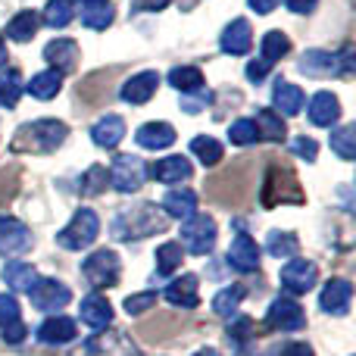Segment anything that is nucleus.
Returning <instances> with one entry per match:
<instances>
[{
  "label": "nucleus",
  "instance_id": "1",
  "mask_svg": "<svg viewBox=\"0 0 356 356\" xmlns=\"http://www.w3.org/2000/svg\"><path fill=\"white\" fill-rule=\"evenodd\" d=\"M69 129L56 119H38V122H29L13 135V150L19 154H50L56 150L63 141H66Z\"/></svg>",
  "mask_w": 356,
  "mask_h": 356
},
{
  "label": "nucleus",
  "instance_id": "2",
  "mask_svg": "<svg viewBox=\"0 0 356 356\" xmlns=\"http://www.w3.org/2000/svg\"><path fill=\"white\" fill-rule=\"evenodd\" d=\"M163 228H166V219H163V213L154 203H138L131 209H122L116 216V222H113V234L119 241H141L163 232Z\"/></svg>",
  "mask_w": 356,
  "mask_h": 356
},
{
  "label": "nucleus",
  "instance_id": "3",
  "mask_svg": "<svg viewBox=\"0 0 356 356\" xmlns=\"http://www.w3.org/2000/svg\"><path fill=\"white\" fill-rule=\"evenodd\" d=\"M97 234H100L97 213L85 207L72 216V222H69L60 234H56V244H60L63 250H85V247H91L94 241H97Z\"/></svg>",
  "mask_w": 356,
  "mask_h": 356
},
{
  "label": "nucleus",
  "instance_id": "4",
  "mask_svg": "<svg viewBox=\"0 0 356 356\" xmlns=\"http://www.w3.org/2000/svg\"><path fill=\"white\" fill-rule=\"evenodd\" d=\"M181 247L194 257H207L216 247V222L213 216H200L194 213L191 219L181 222Z\"/></svg>",
  "mask_w": 356,
  "mask_h": 356
},
{
  "label": "nucleus",
  "instance_id": "5",
  "mask_svg": "<svg viewBox=\"0 0 356 356\" xmlns=\"http://www.w3.org/2000/svg\"><path fill=\"white\" fill-rule=\"evenodd\" d=\"M106 175H110V184L119 194H135V191H141L144 178H147V166L131 154H119Z\"/></svg>",
  "mask_w": 356,
  "mask_h": 356
},
{
  "label": "nucleus",
  "instance_id": "6",
  "mask_svg": "<svg viewBox=\"0 0 356 356\" xmlns=\"http://www.w3.org/2000/svg\"><path fill=\"white\" fill-rule=\"evenodd\" d=\"M81 272L85 278L94 284V288H113L119 282V257L113 250H94L91 257L81 263Z\"/></svg>",
  "mask_w": 356,
  "mask_h": 356
},
{
  "label": "nucleus",
  "instance_id": "7",
  "mask_svg": "<svg viewBox=\"0 0 356 356\" xmlns=\"http://www.w3.org/2000/svg\"><path fill=\"white\" fill-rule=\"evenodd\" d=\"M278 282H282V288L288 294H307L319 282V269L309 259H288L282 266V272H278Z\"/></svg>",
  "mask_w": 356,
  "mask_h": 356
},
{
  "label": "nucleus",
  "instance_id": "8",
  "mask_svg": "<svg viewBox=\"0 0 356 356\" xmlns=\"http://www.w3.org/2000/svg\"><path fill=\"white\" fill-rule=\"evenodd\" d=\"M31 228L13 216H0V257H22L31 250Z\"/></svg>",
  "mask_w": 356,
  "mask_h": 356
},
{
  "label": "nucleus",
  "instance_id": "9",
  "mask_svg": "<svg viewBox=\"0 0 356 356\" xmlns=\"http://www.w3.org/2000/svg\"><path fill=\"white\" fill-rule=\"evenodd\" d=\"M29 297H31V307H38L41 313H56V309H63L72 300V291L63 282H56V278H38L35 288L29 291Z\"/></svg>",
  "mask_w": 356,
  "mask_h": 356
},
{
  "label": "nucleus",
  "instance_id": "10",
  "mask_svg": "<svg viewBox=\"0 0 356 356\" xmlns=\"http://www.w3.org/2000/svg\"><path fill=\"white\" fill-rule=\"evenodd\" d=\"M266 322L272 328H278V332H300L307 325V313H303V307L294 297H278V300H272Z\"/></svg>",
  "mask_w": 356,
  "mask_h": 356
},
{
  "label": "nucleus",
  "instance_id": "11",
  "mask_svg": "<svg viewBox=\"0 0 356 356\" xmlns=\"http://www.w3.org/2000/svg\"><path fill=\"white\" fill-rule=\"evenodd\" d=\"M350 300H353V284L347 278H332L319 294V307L328 316H347L350 313Z\"/></svg>",
  "mask_w": 356,
  "mask_h": 356
},
{
  "label": "nucleus",
  "instance_id": "12",
  "mask_svg": "<svg viewBox=\"0 0 356 356\" xmlns=\"http://www.w3.org/2000/svg\"><path fill=\"white\" fill-rule=\"evenodd\" d=\"M44 60L60 75L72 72V69L79 66V44H75L72 38H56V41H50L47 47H44Z\"/></svg>",
  "mask_w": 356,
  "mask_h": 356
},
{
  "label": "nucleus",
  "instance_id": "13",
  "mask_svg": "<svg viewBox=\"0 0 356 356\" xmlns=\"http://www.w3.org/2000/svg\"><path fill=\"white\" fill-rule=\"evenodd\" d=\"M219 44H222V50H225L228 56H244L247 50H250V44H253L250 22H247V19H232V22L225 25V31H222Z\"/></svg>",
  "mask_w": 356,
  "mask_h": 356
},
{
  "label": "nucleus",
  "instance_id": "14",
  "mask_svg": "<svg viewBox=\"0 0 356 356\" xmlns=\"http://www.w3.org/2000/svg\"><path fill=\"white\" fill-rule=\"evenodd\" d=\"M228 263H232L238 272H257L259 269V247H257V241H253L250 234L241 232L238 238L232 241V247H228Z\"/></svg>",
  "mask_w": 356,
  "mask_h": 356
},
{
  "label": "nucleus",
  "instance_id": "15",
  "mask_svg": "<svg viewBox=\"0 0 356 356\" xmlns=\"http://www.w3.org/2000/svg\"><path fill=\"white\" fill-rule=\"evenodd\" d=\"M79 316H81V322H85L88 328L104 332V328H110V322H113V307H110V300H106L104 294H88L85 300H81Z\"/></svg>",
  "mask_w": 356,
  "mask_h": 356
},
{
  "label": "nucleus",
  "instance_id": "16",
  "mask_svg": "<svg viewBox=\"0 0 356 356\" xmlns=\"http://www.w3.org/2000/svg\"><path fill=\"white\" fill-rule=\"evenodd\" d=\"M156 88H160V75L156 72H138L122 85V100L131 104V106H141L154 97Z\"/></svg>",
  "mask_w": 356,
  "mask_h": 356
},
{
  "label": "nucleus",
  "instance_id": "17",
  "mask_svg": "<svg viewBox=\"0 0 356 356\" xmlns=\"http://www.w3.org/2000/svg\"><path fill=\"white\" fill-rule=\"evenodd\" d=\"M197 288H200V282H197V275H191V272H184L181 278H172V282L166 284V300L172 303V307L194 309L197 303H200V294H197Z\"/></svg>",
  "mask_w": 356,
  "mask_h": 356
},
{
  "label": "nucleus",
  "instance_id": "18",
  "mask_svg": "<svg viewBox=\"0 0 356 356\" xmlns=\"http://www.w3.org/2000/svg\"><path fill=\"white\" fill-rule=\"evenodd\" d=\"M75 322L69 319V316H50L47 322H44L41 328H38V341L47 347H63L69 344V341H75Z\"/></svg>",
  "mask_w": 356,
  "mask_h": 356
},
{
  "label": "nucleus",
  "instance_id": "19",
  "mask_svg": "<svg viewBox=\"0 0 356 356\" xmlns=\"http://www.w3.org/2000/svg\"><path fill=\"white\" fill-rule=\"evenodd\" d=\"M309 119H313V125H319V129H332V125L341 119L338 97H334L332 91H319L313 100H309Z\"/></svg>",
  "mask_w": 356,
  "mask_h": 356
},
{
  "label": "nucleus",
  "instance_id": "20",
  "mask_svg": "<svg viewBox=\"0 0 356 356\" xmlns=\"http://www.w3.org/2000/svg\"><path fill=\"white\" fill-rule=\"evenodd\" d=\"M91 138H94V144H97V147H104V150L119 147V141L125 138V122H122V116H116V113H106L100 122H94Z\"/></svg>",
  "mask_w": 356,
  "mask_h": 356
},
{
  "label": "nucleus",
  "instance_id": "21",
  "mask_svg": "<svg viewBox=\"0 0 356 356\" xmlns=\"http://www.w3.org/2000/svg\"><path fill=\"white\" fill-rule=\"evenodd\" d=\"M135 141L141 144L144 150H166L175 144V129L169 122H147L138 129Z\"/></svg>",
  "mask_w": 356,
  "mask_h": 356
},
{
  "label": "nucleus",
  "instance_id": "22",
  "mask_svg": "<svg viewBox=\"0 0 356 356\" xmlns=\"http://www.w3.org/2000/svg\"><path fill=\"white\" fill-rule=\"evenodd\" d=\"M147 175L154 181H163V184H178V181H188L191 178V163L184 156H166V160L154 163L147 169Z\"/></svg>",
  "mask_w": 356,
  "mask_h": 356
},
{
  "label": "nucleus",
  "instance_id": "23",
  "mask_svg": "<svg viewBox=\"0 0 356 356\" xmlns=\"http://www.w3.org/2000/svg\"><path fill=\"white\" fill-rule=\"evenodd\" d=\"M300 72L313 75V79H328V75H341L338 56L325 54V50H307L300 60Z\"/></svg>",
  "mask_w": 356,
  "mask_h": 356
},
{
  "label": "nucleus",
  "instance_id": "24",
  "mask_svg": "<svg viewBox=\"0 0 356 356\" xmlns=\"http://www.w3.org/2000/svg\"><path fill=\"white\" fill-rule=\"evenodd\" d=\"M272 104L282 116H297L303 110V91L291 81H275V91H272Z\"/></svg>",
  "mask_w": 356,
  "mask_h": 356
},
{
  "label": "nucleus",
  "instance_id": "25",
  "mask_svg": "<svg viewBox=\"0 0 356 356\" xmlns=\"http://www.w3.org/2000/svg\"><path fill=\"white\" fill-rule=\"evenodd\" d=\"M257 138L259 141H272V144H282L288 129H284V119L278 116L275 110H257Z\"/></svg>",
  "mask_w": 356,
  "mask_h": 356
},
{
  "label": "nucleus",
  "instance_id": "26",
  "mask_svg": "<svg viewBox=\"0 0 356 356\" xmlns=\"http://www.w3.org/2000/svg\"><path fill=\"white\" fill-rule=\"evenodd\" d=\"M113 3L110 0H81V22L94 31H104L113 22Z\"/></svg>",
  "mask_w": 356,
  "mask_h": 356
},
{
  "label": "nucleus",
  "instance_id": "27",
  "mask_svg": "<svg viewBox=\"0 0 356 356\" xmlns=\"http://www.w3.org/2000/svg\"><path fill=\"white\" fill-rule=\"evenodd\" d=\"M38 25H41V16H38L35 10H22V13H16V16L10 19V25H6V38H10V41L25 44V41L35 38Z\"/></svg>",
  "mask_w": 356,
  "mask_h": 356
},
{
  "label": "nucleus",
  "instance_id": "28",
  "mask_svg": "<svg viewBox=\"0 0 356 356\" xmlns=\"http://www.w3.org/2000/svg\"><path fill=\"white\" fill-rule=\"evenodd\" d=\"M169 85H172L175 91H181V97H188V94L203 91L207 79H203V72L197 66H175L172 72H169Z\"/></svg>",
  "mask_w": 356,
  "mask_h": 356
},
{
  "label": "nucleus",
  "instance_id": "29",
  "mask_svg": "<svg viewBox=\"0 0 356 356\" xmlns=\"http://www.w3.org/2000/svg\"><path fill=\"white\" fill-rule=\"evenodd\" d=\"M38 278L41 275H38L35 266H29V263H6L3 266V282L10 291H25V294H29Z\"/></svg>",
  "mask_w": 356,
  "mask_h": 356
},
{
  "label": "nucleus",
  "instance_id": "30",
  "mask_svg": "<svg viewBox=\"0 0 356 356\" xmlns=\"http://www.w3.org/2000/svg\"><path fill=\"white\" fill-rule=\"evenodd\" d=\"M244 297H247L244 284H228V288H222L219 294L213 297V313L222 316V319H232V316H238V307Z\"/></svg>",
  "mask_w": 356,
  "mask_h": 356
},
{
  "label": "nucleus",
  "instance_id": "31",
  "mask_svg": "<svg viewBox=\"0 0 356 356\" xmlns=\"http://www.w3.org/2000/svg\"><path fill=\"white\" fill-rule=\"evenodd\" d=\"M163 209L181 222L191 219V216L197 213V194L194 191H169L166 200H163Z\"/></svg>",
  "mask_w": 356,
  "mask_h": 356
},
{
  "label": "nucleus",
  "instance_id": "32",
  "mask_svg": "<svg viewBox=\"0 0 356 356\" xmlns=\"http://www.w3.org/2000/svg\"><path fill=\"white\" fill-rule=\"evenodd\" d=\"M75 19V0H47L41 13V22L50 25V29H66Z\"/></svg>",
  "mask_w": 356,
  "mask_h": 356
},
{
  "label": "nucleus",
  "instance_id": "33",
  "mask_svg": "<svg viewBox=\"0 0 356 356\" xmlns=\"http://www.w3.org/2000/svg\"><path fill=\"white\" fill-rule=\"evenodd\" d=\"M266 250L272 253L275 259H294V253L300 250V241H297L294 232H269V238H266Z\"/></svg>",
  "mask_w": 356,
  "mask_h": 356
},
{
  "label": "nucleus",
  "instance_id": "34",
  "mask_svg": "<svg viewBox=\"0 0 356 356\" xmlns=\"http://www.w3.org/2000/svg\"><path fill=\"white\" fill-rule=\"evenodd\" d=\"M60 88H63V75L60 72H41V75H35V79L29 81V94L31 97H38V100H54L56 94H60Z\"/></svg>",
  "mask_w": 356,
  "mask_h": 356
},
{
  "label": "nucleus",
  "instance_id": "35",
  "mask_svg": "<svg viewBox=\"0 0 356 356\" xmlns=\"http://www.w3.org/2000/svg\"><path fill=\"white\" fill-rule=\"evenodd\" d=\"M184 259V247L178 241H166L156 247V275H172Z\"/></svg>",
  "mask_w": 356,
  "mask_h": 356
},
{
  "label": "nucleus",
  "instance_id": "36",
  "mask_svg": "<svg viewBox=\"0 0 356 356\" xmlns=\"http://www.w3.org/2000/svg\"><path fill=\"white\" fill-rule=\"evenodd\" d=\"M110 341H113V344H106V334H94V338L88 341L85 353H88V356H119L116 347H119V350H135V344H129L122 334H113ZM135 353H138V350H135Z\"/></svg>",
  "mask_w": 356,
  "mask_h": 356
},
{
  "label": "nucleus",
  "instance_id": "37",
  "mask_svg": "<svg viewBox=\"0 0 356 356\" xmlns=\"http://www.w3.org/2000/svg\"><path fill=\"white\" fill-rule=\"evenodd\" d=\"M22 79H19L16 69H10V72L0 75V106L3 110H13V106L19 104V97H22Z\"/></svg>",
  "mask_w": 356,
  "mask_h": 356
},
{
  "label": "nucleus",
  "instance_id": "38",
  "mask_svg": "<svg viewBox=\"0 0 356 356\" xmlns=\"http://www.w3.org/2000/svg\"><path fill=\"white\" fill-rule=\"evenodd\" d=\"M191 150H194V156L203 166H216V163L222 160V144L209 135H197L194 141H191Z\"/></svg>",
  "mask_w": 356,
  "mask_h": 356
},
{
  "label": "nucleus",
  "instance_id": "39",
  "mask_svg": "<svg viewBox=\"0 0 356 356\" xmlns=\"http://www.w3.org/2000/svg\"><path fill=\"white\" fill-rule=\"evenodd\" d=\"M259 47H263V56H259V60L275 63L291 50V41H288V35H282V31H266V38L259 41Z\"/></svg>",
  "mask_w": 356,
  "mask_h": 356
},
{
  "label": "nucleus",
  "instance_id": "40",
  "mask_svg": "<svg viewBox=\"0 0 356 356\" xmlns=\"http://www.w3.org/2000/svg\"><path fill=\"white\" fill-rule=\"evenodd\" d=\"M332 150L341 156V160L350 163L356 156V129L353 125H344V129H334L332 131Z\"/></svg>",
  "mask_w": 356,
  "mask_h": 356
},
{
  "label": "nucleus",
  "instance_id": "41",
  "mask_svg": "<svg viewBox=\"0 0 356 356\" xmlns=\"http://www.w3.org/2000/svg\"><path fill=\"white\" fill-rule=\"evenodd\" d=\"M228 141L238 144V147H247V144L257 141V125H253V119H238V122H232Z\"/></svg>",
  "mask_w": 356,
  "mask_h": 356
},
{
  "label": "nucleus",
  "instance_id": "42",
  "mask_svg": "<svg viewBox=\"0 0 356 356\" xmlns=\"http://www.w3.org/2000/svg\"><path fill=\"white\" fill-rule=\"evenodd\" d=\"M106 181H110V175L104 166H88V172L81 175V194H100V191H106Z\"/></svg>",
  "mask_w": 356,
  "mask_h": 356
},
{
  "label": "nucleus",
  "instance_id": "43",
  "mask_svg": "<svg viewBox=\"0 0 356 356\" xmlns=\"http://www.w3.org/2000/svg\"><path fill=\"white\" fill-rule=\"evenodd\" d=\"M150 307H156V291H141V294L125 297V313L129 316H144Z\"/></svg>",
  "mask_w": 356,
  "mask_h": 356
},
{
  "label": "nucleus",
  "instance_id": "44",
  "mask_svg": "<svg viewBox=\"0 0 356 356\" xmlns=\"http://www.w3.org/2000/svg\"><path fill=\"white\" fill-rule=\"evenodd\" d=\"M291 150L307 163H316V156H319V144H316V138H309V135H297L294 141H291Z\"/></svg>",
  "mask_w": 356,
  "mask_h": 356
},
{
  "label": "nucleus",
  "instance_id": "45",
  "mask_svg": "<svg viewBox=\"0 0 356 356\" xmlns=\"http://www.w3.org/2000/svg\"><path fill=\"white\" fill-rule=\"evenodd\" d=\"M13 322H22L19 319V303L13 294H0V328L13 325Z\"/></svg>",
  "mask_w": 356,
  "mask_h": 356
},
{
  "label": "nucleus",
  "instance_id": "46",
  "mask_svg": "<svg viewBox=\"0 0 356 356\" xmlns=\"http://www.w3.org/2000/svg\"><path fill=\"white\" fill-rule=\"evenodd\" d=\"M0 338H3L6 344H22V341H25V325H22V322H13V325L0 328Z\"/></svg>",
  "mask_w": 356,
  "mask_h": 356
},
{
  "label": "nucleus",
  "instance_id": "47",
  "mask_svg": "<svg viewBox=\"0 0 356 356\" xmlns=\"http://www.w3.org/2000/svg\"><path fill=\"white\" fill-rule=\"evenodd\" d=\"M266 75H269V63H266V60H250V63H247V79H250V81H257V85H259Z\"/></svg>",
  "mask_w": 356,
  "mask_h": 356
},
{
  "label": "nucleus",
  "instance_id": "48",
  "mask_svg": "<svg viewBox=\"0 0 356 356\" xmlns=\"http://www.w3.org/2000/svg\"><path fill=\"white\" fill-rule=\"evenodd\" d=\"M169 0H131V13H156L166 10Z\"/></svg>",
  "mask_w": 356,
  "mask_h": 356
},
{
  "label": "nucleus",
  "instance_id": "49",
  "mask_svg": "<svg viewBox=\"0 0 356 356\" xmlns=\"http://www.w3.org/2000/svg\"><path fill=\"white\" fill-rule=\"evenodd\" d=\"M284 3H288L291 13H300V16H307V13L316 10V3H319V0H284Z\"/></svg>",
  "mask_w": 356,
  "mask_h": 356
},
{
  "label": "nucleus",
  "instance_id": "50",
  "mask_svg": "<svg viewBox=\"0 0 356 356\" xmlns=\"http://www.w3.org/2000/svg\"><path fill=\"white\" fill-rule=\"evenodd\" d=\"M282 356H316V353H313V347H309V344H303V341H294V344L284 347Z\"/></svg>",
  "mask_w": 356,
  "mask_h": 356
},
{
  "label": "nucleus",
  "instance_id": "51",
  "mask_svg": "<svg viewBox=\"0 0 356 356\" xmlns=\"http://www.w3.org/2000/svg\"><path fill=\"white\" fill-rule=\"evenodd\" d=\"M247 3H250V10H257L259 16H269V13L278 6V0H247Z\"/></svg>",
  "mask_w": 356,
  "mask_h": 356
},
{
  "label": "nucleus",
  "instance_id": "52",
  "mask_svg": "<svg viewBox=\"0 0 356 356\" xmlns=\"http://www.w3.org/2000/svg\"><path fill=\"white\" fill-rule=\"evenodd\" d=\"M194 356H219V350H216V347H203V350H197Z\"/></svg>",
  "mask_w": 356,
  "mask_h": 356
},
{
  "label": "nucleus",
  "instance_id": "53",
  "mask_svg": "<svg viewBox=\"0 0 356 356\" xmlns=\"http://www.w3.org/2000/svg\"><path fill=\"white\" fill-rule=\"evenodd\" d=\"M6 63V44H3V35H0V66Z\"/></svg>",
  "mask_w": 356,
  "mask_h": 356
}]
</instances>
